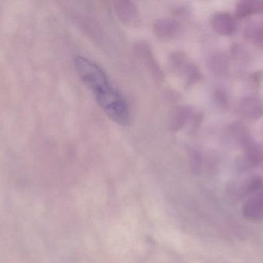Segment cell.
<instances>
[{
  "mask_svg": "<svg viewBox=\"0 0 263 263\" xmlns=\"http://www.w3.org/2000/svg\"><path fill=\"white\" fill-rule=\"evenodd\" d=\"M77 74L90 90L103 112L117 125L127 126L130 123V113L127 103L114 87L100 66L83 57L75 60Z\"/></svg>",
  "mask_w": 263,
  "mask_h": 263,
  "instance_id": "cell-1",
  "label": "cell"
},
{
  "mask_svg": "<svg viewBox=\"0 0 263 263\" xmlns=\"http://www.w3.org/2000/svg\"><path fill=\"white\" fill-rule=\"evenodd\" d=\"M114 7L117 16L124 24L133 26L139 21V10L133 2L119 0L114 2Z\"/></svg>",
  "mask_w": 263,
  "mask_h": 263,
  "instance_id": "cell-2",
  "label": "cell"
},
{
  "mask_svg": "<svg viewBox=\"0 0 263 263\" xmlns=\"http://www.w3.org/2000/svg\"><path fill=\"white\" fill-rule=\"evenodd\" d=\"M244 217L249 220L259 221L263 219V188L251 195L243 205Z\"/></svg>",
  "mask_w": 263,
  "mask_h": 263,
  "instance_id": "cell-3",
  "label": "cell"
},
{
  "mask_svg": "<svg viewBox=\"0 0 263 263\" xmlns=\"http://www.w3.org/2000/svg\"><path fill=\"white\" fill-rule=\"evenodd\" d=\"M211 26L216 33L229 36L234 32L236 23L231 14L227 12H219L212 17Z\"/></svg>",
  "mask_w": 263,
  "mask_h": 263,
  "instance_id": "cell-4",
  "label": "cell"
},
{
  "mask_svg": "<svg viewBox=\"0 0 263 263\" xmlns=\"http://www.w3.org/2000/svg\"><path fill=\"white\" fill-rule=\"evenodd\" d=\"M153 29L156 36L162 40H172L179 35L180 24L171 18H162L156 20Z\"/></svg>",
  "mask_w": 263,
  "mask_h": 263,
  "instance_id": "cell-5",
  "label": "cell"
},
{
  "mask_svg": "<svg viewBox=\"0 0 263 263\" xmlns=\"http://www.w3.org/2000/svg\"><path fill=\"white\" fill-rule=\"evenodd\" d=\"M241 115L249 120H257L263 115V100L258 97H247L239 104Z\"/></svg>",
  "mask_w": 263,
  "mask_h": 263,
  "instance_id": "cell-6",
  "label": "cell"
},
{
  "mask_svg": "<svg viewBox=\"0 0 263 263\" xmlns=\"http://www.w3.org/2000/svg\"><path fill=\"white\" fill-rule=\"evenodd\" d=\"M241 146L243 148L246 159L250 165L253 166H259L262 163V150L257 143L249 137L241 144Z\"/></svg>",
  "mask_w": 263,
  "mask_h": 263,
  "instance_id": "cell-7",
  "label": "cell"
},
{
  "mask_svg": "<svg viewBox=\"0 0 263 263\" xmlns=\"http://www.w3.org/2000/svg\"><path fill=\"white\" fill-rule=\"evenodd\" d=\"M235 13L239 19H243L255 14L263 13V2L251 0L239 2L236 6Z\"/></svg>",
  "mask_w": 263,
  "mask_h": 263,
  "instance_id": "cell-8",
  "label": "cell"
},
{
  "mask_svg": "<svg viewBox=\"0 0 263 263\" xmlns=\"http://www.w3.org/2000/svg\"><path fill=\"white\" fill-rule=\"evenodd\" d=\"M141 58L143 60L144 63L146 64L147 67L150 69L153 75L156 77V79H162V71L160 67L158 66L157 62L155 60L154 57L152 55L151 51H149L147 46L141 45L138 48Z\"/></svg>",
  "mask_w": 263,
  "mask_h": 263,
  "instance_id": "cell-9",
  "label": "cell"
},
{
  "mask_svg": "<svg viewBox=\"0 0 263 263\" xmlns=\"http://www.w3.org/2000/svg\"><path fill=\"white\" fill-rule=\"evenodd\" d=\"M229 130H230V135L233 137L234 140L239 142L240 145L244 141L250 137V134L246 127L239 122L232 124Z\"/></svg>",
  "mask_w": 263,
  "mask_h": 263,
  "instance_id": "cell-10",
  "label": "cell"
},
{
  "mask_svg": "<svg viewBox=\"0 0 263 263\" xmlns=\"http://www.w3.org/2000/svg\"><path fill=\"white\" fill-rule=\"evenodd\" d=\"M211 66L218 74H225L229 68V60L223 54H216L212 59Z\"/></svg>",
  "mask_w": 263,
  "mask_h": 263,
  "instance_id": "cell-11",
  "label": "cell"
},
{
  "mask_svg": "<svg viewBox=\"0 0 263 263\" xmlns=\"http://www.w3.org/2000/svg\"><path fill=\"white\" fill-rule=\"evenodd\" d=\"M190 114V111H189L188 108H179L177 112L173 116V120L172 122L173 129L178 130L182 128V125H185Z\"/></svg>",
  "mask_w": 263,
  "mask_h": 263,
  "instance_id": "cell-12",
  "label": "cell"
},
{
  "mask_svg": "<svg viewBox=\"0 0 263 263\" xmlns=\"http://www.w3.org/2000/svg\"><path fill=\"white\" fill-rule=\"evenodd\" d=\"M263 188L262 179L260 177H253L250 179L243 188L244 194L253 195L260 191Z\"/></svg>",
  "mask_w": 263,
  "mask_h": 263,
  "instance_id": "cell-13",
  "label": "cell"
}]
</instances>
